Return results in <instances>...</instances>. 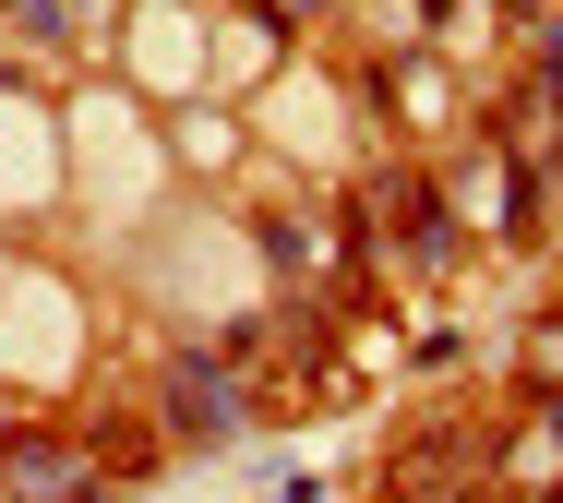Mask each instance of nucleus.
I'll return each instance as SVG.
<instances>
[{"label": "nucleus", "mask_w": 563, "mask_h": 503, "mask_svg": "<svg viewBox=\"0 0 563 503\" xmlns=\"http://www.w3.org/2000/svg\"><path fill=\"white\" fill-rule=\"evenodd\" d=\"M0 480L36 492V503H73V492H85V456H60L48 432H0Z\"/></svg>", "instance_id": "obj_1"}]
</instances>
